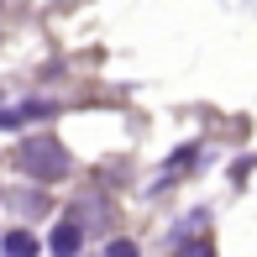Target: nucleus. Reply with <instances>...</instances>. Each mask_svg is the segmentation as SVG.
Returning <instances> with one entry per match:
<instances>
[{
  "instance_id": "obj_3",
  "label": "nucleus",
  "mask_w": 257,
  "mask_h": 257,
  "mask_svg": "<svg viewBox=\"0 0 257 257\" xmlns=\"http://www.w3.org/2000/svg\"><path fill=\"white\" fill-rule=\"evenodd\" d=\"M42 247H37V236L32 231H11L6 236V257H37Z\"/></svg>"
},
{
  "instance_id": "obj_1",
  "label": "nucleus",
  "mask_w": 257,
  "mask_h": 257,
  "mask_svg": "<svg viewBox=\"0 0 257 257\" xmlns=\"http://www.w3.org/2000/svg\"><path fill=\"white\" fill-rule=\"evenodd\" d=\"M16 168L32 173V179H42V184H53V179L68 173V153H63V142H53V137H32V142L16 147Z\"/></svg>"
},
{
  "instance_id": "obj_2",
  "label": "nucleus",
  "mask_w": 257,
  "mask_h": 257,
  "mask_svg": "<svg viewBox=\"0 0 257 257\" xmlns=\"http://www.w3.org/2000/svg\"><path fill=\"white\" fill-rule=\"evenodd\" d=\"M79 247H84V231H79V220H58L53 236H48V252H53V257H79Z\"/></svg>"
},
{
  "instance_id": "obj_4",
  "label": "nucleus",
  "mask_w": 257,
  "mask_h": 257,
  "mask_svg": "<svg viewBox=\"0 0 257 257\" xmlns=\"http://www.w3.org/2000/svg\"><path fill=\"white\" fill-rule=\"evenodd\" d=\"M173 257H215V241H205V236H200V241H184Z\"/></svg>"
},
{
  "instance_id": "obj_5",
  "label": "nucleus",
  "mask_w": 257,
  "mask_h": 257,
  "mask_svg": "<svg viewBox=\"0 0 257 257\" xmlns=\"http://www.w3.org/2000/svg\"><path fill=\"white\" fill-rule=\"evenodd\" d=\"M105 257H142V252H137V241H110Z\"/></svg>"
}]
</instances>
